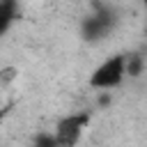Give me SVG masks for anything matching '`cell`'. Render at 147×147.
Instances as JSON below:
<instances>
[{"instance_id": "cell-1", "label": "cell", "mask_w": 147, "mask_h": 147, "mask_svg": "<svg viewBox=\"0 0 147 147\" xmlns=\"http://www.w3.org/2000/svg\"><path fill=\"white\" fill-rule=\"evenodd\" d=\"M92 122V113L83 110V113H69L64 117H60L55 122V129H53V136L55 140L60 142V147H76L83 138V133L87 131Z\"/></svg>"}, {"instance_id": "cell-2", "label": "cell", "mask_w": 147, "mask_h": 147, "mask_svg": "<svg viewBox=\"0 0 147 147\" xmlns=\"http://www.w3.org/2000/svg\"><path fill=\"white\" fill-rule=\"evenodd\" d=\"M126 78V55L106 57L90 76V85L94 90H115Z\"/></svg>"}, {"instance_id": "cell-3", "label": "cell", "mask_w": 147, "mask_h": 147, "mask_svg": "<svg viewBox=\"0 0 147 147\" xmlns=\"http://www.w3.org/2000/svg\"><path fill=\"white\" fill-rule=\"evenodd\" d=\"M113 25H115V11L101 7V9L92 11L83 21V28L80 30H83V37L85 39H101V37H106L113 30Z\"/></svg>"}, {"instance_id": "cell-4", "label": "cell", "mask_w": 147, "mask_h": 147, "mask_svg": "<svg viewBox=\"0 0 147 147\" xmlns=\"http://www.w3.org/2000/svg\"><path fill=\"white\" fill-rule=\"evenodd\" d=\"M16 14H18L16 0H0V37L11 28V23L16 21Z\"/></svg>"}, {"instance_id": "cell-5", "label": "cell", "mask_w": 147, "mask_h": 147, "mask_svg": "<svg viewBox=\"0 0 147 147\" xmlns=\"http://www.w3.org/2000/svg\"><path fill=\"white\" fill-rule=\"evenodd\" d=\"M28 147H60V142L55 140L53 133H37V138Z\"/></svg>"}, {"instance_id": "cell-6", "label": "cell", "mask_w": 147, "mask_h": 147, "mask_svg": "<svg viewBox=\"0 0 147 147\" xmlns=\"http://www.w3.org/2000/svg\"><path fill=\"white\" fill-rule=\"evenodd\" d=\"M142 71V57L140 55H126V76H140Z\"/></svg>"}, {"instance_id": "cell-7", "label": "cell", "mask_w": 147, "mask_h": 147, "mask_svg": "<svg viewBox=\"0 0 147 147\" xmlns=\"http://www.w3.org/2000/svg\"><path fill=\"white\" fill-rule=\"evenodd\" d=\"M18 76V69L16 67H2L0 69V87H9Z\"/></svg>"}, {"instance_id": "cell-8", "label": "cell", "mask_w": 147, "mask_h": 147, "mask_svg": "<svg viewBox=\"0 0 147 147\" xmlns=\"http://www.w3.org/2000/svg\"><path fill=\"white\" fill-rule=\"evenodd\" d=\"M140 2H142V5H145V7H147V0H140Z\"/></svg>"}, {"instance_id": "cell-9", "label": "cell", "mask_w": 147, "mask_h": 147, "mask_svg": "<svg viewBox=\"0 0 147 147\" xmlns=\"http://www.w3.org/2000/svg\"><path fill=\"white\" fill-rule=\"evenodd\" d=\"M74 2H80V0H74Z\"/></svg>"}]
</instances>
